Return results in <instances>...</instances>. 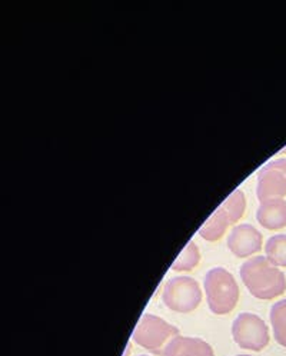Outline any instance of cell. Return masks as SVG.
Listing matches in <instances>:
<instances>
[{
	"mask_svg": "<svg viewBox=\"0 0 286 356\" xmlns=\"http://www.w3.org/2000/svg\"><path fill=\"white\" fill-rule=\"evenodd\" d=\"M229 225H232V220H230L229 215L219 207L209 216V219H207L199 227V235L206 241L215 242V241H218L223 236V234L226 232V229H228Z\"/></svg>",
	"mask_w": 286,
	"mask_h": 356,
	"instance_id": "cell-10",
	"label": "cell"
},
{
	"mask_svg": "<svg viewBox=\"0 0 286 356\" xmlns=\"http://www.w3.org/2000/svg\"><path fill=\"white\" fill-rule=\"evenodd\" d=\"M141 356H146V355H141Z\"/></svg>",
	"mask_w": 286,
	"mask_h": 356,
	"instance_id": "cell-16",
	"label": "cell"
},
{
	"mask_svg": "<svg viewBox=\"0 0 286 356\" xmlns=\"http://www.w3.org/2000/svg\"><path fill=\"white\" fill-rule=\"evenodd\" d=\"M267 259L280 268H286V235L271 236L265 245Z\"/></svg>",
	"mask_w": 286,
	"mask_h": 356,
	"instance_id": "cell-12",
	"label": "cell"
},
{
	"mask_svg": "<svg viewBox=\"0 0 286 356\" xmlns=\"http://www.w3.org/2000/svg\"><path fill=\"white\" fill-rule=\"evenodd\" d=\"M221 208L229 215L232 223H237L245 213L246 209V199L245 193L242 191H235L230 196L225 199V202L221 205Z\"/></svg>",
	"mask_w": 286,
	"mask_h": 356,
	"instance_id": "cell-14",
	"label": "cell"
},
{
	"mask_svg": "<svg viewBox=\"0 0 286 356\" xmlns=\"http://www.w3.org/2000/svg\"><path fill=\"white\" fill-rule=\"evenodd\" d=\"M203 286L207 305L215 315H228L237 308L239 286L233 275L226 269H211L205 276Z\"/></svg>",
	"mask_w": 286,
	"mask_h": 356,
	"instance_id": "cell-2",
	"label": "cell"
},
{
	"mask_svg": "<svg viewBox=\"0 0 286 356\" xmlns=\"http://www.w3.org/2000/svg\"><path fill=\"white\" fill-rule=\"evenodd\" d=\"M162 356H215L212 346L200 338L176 337Z\"/></svg>",
	"mask_w": 286,
	"mask_h": 356,
	"instance_id": "cell-9",
	"label": "cell"
},
{
	"mask_svg": "<svg viewBox=\"0 0 286 356\" xmlns=\"http://www.w3.org/2000/svg\"><path fill=\"white\" fill-rule=\"evenodd\" d=\"M271 325L275 341L286 348V299L276 302L271 308Z\"/></svg>",
	"mask_w": 286,
	"mask_h": 356,
	"instance_id": "cell-11",
	"label": "cell"
},
{
	"mask_svg": "<svg viewBox=\"0 0 286 356\" xmlns=\"http://www.w3.org/2000/svg\"><path fill=\"white\" fill-rule=\"evenodd\" d=\"M257 199H282L286 195V158L268 162L257 172Z\"/></svg>",
	"mask_w": 286,
	"mask_h": 356,
	"instance_id": "cell-6",
	"label": "cell"
},
{
	"mask_svg": "<svg viewBox=\"0 0 286 356\" xmlns=\"http://www.w3.org/2000/svg\"><path fill=\"white\" fill-rule=\"evenodd\" d=\"M200 262V253L195 242H189L186 248L180 252V255L172 264V270L176 272H191Z\"/></svg>",
	"mask_w": 286,
	"mask_h": 356,
	"instance_id": "cell-13",
	"label": "cell"
},
{
	"mask_svg": "<svg viewBox=\"0 0 286 356\" xmlns=\"http://www.w3.org/2000/svg\"><path fill=\"white\" fill-rule=\"evenodd\" d=\"M232 337L237 345L246 350L261 352L269 343V329L264 319L255 314L244 312L232 325Z\"/></svg>",
	"mask_w": 286,
	"mask_h": 356,
	"instance_id": "cell-5",
	"label": "cell"
},
{
	"mask_svg": "<svg viewBox=\"0 0 286 356\" xmlns=\"http://www.w3.org/2000/svg\"><path fill=\"white\" fill-rule=\"evenodd\" d=\"M256 219L269 231H278L286 226V200L268 199L261 202L257 208Z\"/></svg>",
	"mask_w": 286,
	"mask_h": 356,
	"instance_id": "cell-8",
	"label": "cell"
},
{
	"mask_svg": "<svg viewBox=\"0 0 286 356\" xmlns=\"http://www.w3.org/2000/svg\"><path fill=\"white\" fill-rule=\"evenodd\" d=\"M162 299L169 309L179 314H189L199 307L202 291L193 277L176 276L166 282Z\"/></svg>",
	"mask_w": 286,
	"mask_h": 356,
	"instance_id": "cell-4",
	"label": "cell"
},
{
	"mask_svg": "<svg viewBox=\"0 0 286 356\" xmlns=\"http://www.w3.org/2000/svg\"><path fill=\"white\" fill-rule=\"evenodd\" d=\"M262 234L249 223L237 225L228 236V248L238 258H248L262 249Z\"/></svg>",
	"mask_w": 286,
	"mask_h": 356,
	"instance_id": "cell-7",
	"label": "cell"
},
{
	"mask_svg": "<svg viewBox=\"0 0 286 356\" xmlns=\"http://www.w3.org/2000/svg\"><path fill=\"white\" fill-rule=\"evenodd\" d=\"M241 279L252 296L257 299H275L285 293L286 277L278 266L272 265L267 257L248 259L241 266Z\"/></svg>",
	"mask_w": 286,
	"mask_h": 356,
	"instance_id": "cell-1",
	"label": "cell"
},
{
	"mask_svg": "<svg viewBox=\"0 0 286 356\" xmlns=\"http://www.w3.org/2000/svg\"><path fill=\"white\" fill-rule=\"evenodd\" d=\"M239 356H252V355H239Z\"/></svg>",
	"mask_w": 286,
	"mask_h": 356,
	"instance_id": "cell-15",
	"label": "cell"
},
{
	"mask_svg": "<svg viewBox=\"0 0 286 356\" xmlns=\"http://www.w3.org/2000/svg\"><path fill=\"white\" fill-rule=\"evenodd\" d=\"M179 337V329L162 318L146 314L136 325L132 339L154 355H164L166 346Z\"/></svg>",
	"mask_w": 286,
	"mask_h": 356,
	"instance_id": "cell-3",
	"label": "cell"
}]
</instances>
